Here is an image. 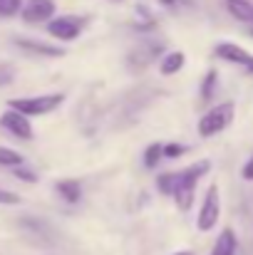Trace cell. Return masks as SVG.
Returning a JSON list of instances; mask_svg holds the SVG:
<instances>
[{"label": "cell", "mask_w": 253, "mask_h": 255, "mask_svg": "<svg viewBox=\"0 0 253 255\" xmlns=\"http://www.w3.org/2000/svg\"><path fill=\"white\" fill-rule=\"evenodd\" d=\"M0 203H2V206H15V203H20V196L0 188Z\"/></svg>", "instance_id": "20"}, {"label": "cell", "mask_w": 253, "mask_h": 255, "mask_svg": "<svg viewBox=\"0 0 253 255\" xmlns=\"http://www.w3.org/2000/svg\"><path fill=\"white\" fill-rule=\"evenodd\" d=\"M184 65H186V55H184L181 50H174V52H169L167 57L159 62V72L169 77V75H176Z\"/></svg>", "instance_id": "10"}, {"label": "cell", "mask_w": 253, "mask_h": 255, "mask_svg": "<svg viewBox=\"0 0 253 255\" xmlns=\"http://www.w3.org/2000/svg\"><path fill=\"white\" fill-rule=\"evenodd\" d=\"M57 193L65 198V203H77L80 201V196H82V188H80V183L77 181H72V178H65V181H57Z\"/></svg>", "instance_id": "13"}, {"label": "cell", "mask_w": 253, "mask_h": 255, "mask_svg": "<svg viewBox=\"0 0 253 255\" xmlns=\"http://www.w3.org/2000/svg\"><path fill=\"white\" fill-rule=\"evenodd\" d=\"M211 169V164L206 161V159H201V161H196V164H191V166H186V169L176 171V188H174V201L179 203V208L181 211H189L191 208V203H194V191H196V183L209 173Z\"/></svg>", "instance_id": "1"}, {"label": "cell", "mask_w": 253, "mask_h": 255, "mask_svg": "<svg viewBox=\"0 0 253 255\" xmlns=\"http://www.w3.org/2000/svg\"><path fill=\"white\" fill-rule=\"evenodd\" d=\"M84 17H77V15H60V17H52L47 22V32L57 40H75L80 32H82Z\"/></svg>", "instance_id": "5"}, {"label": "cell", "mask_w": 253, "mask_h": 255, "mask_svg": "<svg viewBox=\"0 0 253 255\" xmlns=\"http://www.w3.org/2000/svg\"><path fill=\"white\" fill-rule=\"evenodd\" d=\"M249 70H251V72H253V65H251V67H249Z\"/></svg>", "instance_id": "25"}, {"label": "cell", "mask_w": 253, "mask_h": 255, "mask_svg": "<svg viewBox=\"0 0 253 255\" xmlns=\"http://www.w3.org/2000/svg\"><path fill=\"white\" fill-rule=\"evenodd\" d=\"M17 10L22 12V0H0V15L10 17V15H15Z\"/></svg>", "instance_id": "18"}, {"label": "cell", "mask_w": 253, "mask_h": 255, "mask_svg": "<svg viewBox=\"0 0 253 255\" xmlns=\"http://www.w3.org/2000/svg\"><path fill=\"white\" fill-rule=\"evenodd\" d=\"M184 151H186V146H181V144H164V156L167 159H179Z\"/></svg>", "instance_id": "19"}, {"label": "cell", "mask_w": 253, "mask_h": 255, "mask_svg": "<svg viewBox=\"0 0 253 255\" xmlns=\"http://www.w3.org/2000/svg\"><path fill=\"white\" fill-rule=\"evenodd\" d=\"M65 102V94H40V97H22V99H10V109L25 114V117H40V114H47V112H55L60 104Z\"/></svg>", "instance_id": "3"}, {"label": "cell", "mask_w": 253, "mask_h": 255, "mask_svg": "<svg viewBox=\"0 0 253 255\" xmlns=\"http://www.w3.org/2000/svg\"><path fill=\"white\" fill-rule=\"evenodd\" d=\"M216 57H221V60H226V62H236V65H246V67H251L253 65V55H249L241 45H236V42H219L216 45Z\"/></svg>", "instance_id": "8"}, {"label": "cell", "mask_w": 253, "mask_h": 255, "mask_svg": "<svg viewBox=\"0 0 253 255\" xmlns=\"http://www.w3.org/2000/svg\"><path fill=\"white\" fill-rule=\"evenodd\" d=\"M174 255H191L189 251H179V253H174Z\"/></svg>", "instance_id": "24"}, {"label": "cell", "mask_w": 253, "mask_h": 255, "mask_svg": "<svg viewBox=\"0 0 253 255\" xmlns=\"http://www.w3.org/2000/svg\"><path fill=\"white\" fill-rule=\"evenodd\" d=\"M226 10L241 22H253V5L249 0H226Z\"/></svg>", "instance_id": "12"}, {"label": "cell", "mask_w": 253, "mask_h": 255, "mask_svg": "<svg viewBox=\"0 0 253 255\" xmlns=\"http://www.w3.org/2000/svg\"><path fill=\"white\" fill-rule=\"evenodd\" d=\"M234 117H236V104H234V102L214 104V107L201 117V122H199V134H201L204 139L216 136V134H221L224 129H229V124L234 122Z\"/></svg>", "instance_id": "2"}, {"label": "cell", "mask_w": 253, "mask_h": 255, "mask_svg": "<svg viewBox=\"0 0 253 255\" xmlns=\"http://www.w3.org/2000/svg\"><path fill=\"white\" fill-rule=\"evenodd\" d=\"M20 164H22V156L17 151L0 146V166H20Z\"/></svg>", "instance_id": "17"}, {"label": "cell", "mask_w": 253, "mask_h": 255, "mask_svg": "<svg viewBox=\"0 0 253 255\" xmlns=\"http://www.w3.org/2000/svg\"><path fill=\"white\" fill-rule=\"evenodd\" d=\"M157 186H159V191H162V193H169V196H174V188H176V171L162 173V176L157 178Z\"/></svg>", "instance_id": "16"}, {"label": "cell", "mask_w": 253, "mask_h": 255, "mask_svg": "<svg viewBox=\"0 0 253 255\" xmlns=\"http://www.w3.org/2000/svg\"><path fill=\"white\" fill-rule=\"evenodd\" d=\"M216 85H219V72L216 70H209L206 77H204V82H201V99L204 102H211V97L216 92Z\"/></svg>", "instance_id": "14"}, {"label": "cell", "mask_w": 253, "mask_h": 255, "mask_svg": "<svg viewBox=\"0 0 253 255\" xmlns=\"http://www.w3.org/2000/svg\"><path fill=\"white\" fill-rule=\"evenodd\" d=\"M55 12V2L52 0H27L22 5V20L25 22H45L50 20Z\"/></svg>", "instance_id": "7"}, {"label": "cell", "mask_w": 253, "mask_h": 255, "mask_svg": "<svg viewBox=\"0 0 253 255\" xmlns=\"http://www.w3.org/2000/svg\"><path fill=\"white\" fill-rule=\"evenodd\" d=\"M17 45L27 52H35V55H47V57H60L65 55L62 47H52V45H45V42H35V40H17Z\"/></svg>", "instance_id": "11"}, {"label": "cell", "mask_w": 253, "mask_h": 255, "mask_svg": "<svg viewBox=\"0 0 253 255\" xmlns=\"http://www.w3.org/2000/svg\"><path fill=\"white\" fill-rule=\"evenodd\" d=\"M211 255H236V233L231 228H224L211 248Z\"/></svg>", "instance_id": "9"}, {"label": "cell", "mask_w": 253, "mask_h": 255, "mask_svg": "<svg viewBox=\"0 0 253 255\" xmlns=\"http://www.w3.org/2000/svg\"><path fill=\"white\" fill-rule=\"evenodd\" d=\"M219 218H221V191L214 183V186H209V191L201 201V208H199V216H196V228L201 233H209V231L216 228Z\"/></svg>", "instance_id": "4"}, {"label": "cell", "mask_w": 253, "mask_h": 255, "mask_svg": "<svg viewBox=\"0 0 253 255\" xmlns=\"http://www.w3.org/2000/svg\"><path fill=\"white\" fill-rule=\"evenodd\" d=\"M164 156V144H149V149L144 151V166L147 169H154Z\"/></svg>", "instance_id": "15"}, {"label": "cell", "mask_w": 253, "mask_h": 255, "mask_svg": "<svg viewBox=\"0 0 253 255\" xmlns=\"http://www.w3.org/2000/svg\"><path fill=\"white\" fill-rule=\"evenodd\" d=\"M0 127L7 129L10 134L20 136V139H30V136H32V127H30L27 117L20 114V112H15V109H7V112L0 117Z\"/></svg>", "instance_id": "6"}, {"label": "cell", "mask_w": 253, "mask_h": 255, "mask_svg": "<svg viewBox=\"0 0 253 255\" xmlns=\"http://www.w3.org/2000/svg\"><path fill=\"white\" fill-rule=\"evenodd\" d=\"M17 176L25 178V181H35V173H30V171H17Z\"/></svg>", "instance_id": "22"}, {"label": "cell", "mask_w": 253, "mask_h": 255, "mask_svg": "<svg viewBox=\"0 0 253 255\" xmlns=\"http://www.w3.org/2000/svg\"><path fill=\"white\" fill-rule=\"evenodd\" d=\"M241 176L246 178V181H253V156L244 164V171H241Z\"/></svg>", "instance_id": "21"}, {"label": "cell", "mask_w": 253, "mask_h": 255, "mask_svg": "<svg viewBox=\"0 0 253 255\" xmlns=\"http://www.w3.org/2000/svg\"><path fill=\"white\" fill-rule=\"evenodd\" d=\"M159 2H164V5H174L176 0H159Z\"/></svg>", "instance_id": "23"}]
</instances>
